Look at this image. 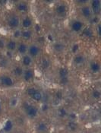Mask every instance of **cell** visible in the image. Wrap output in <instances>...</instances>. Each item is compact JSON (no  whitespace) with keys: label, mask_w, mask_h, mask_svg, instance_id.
Here are the masks:
<instances>
[{"label":"cell","mask_w":101,"mask_h":133,"mask_svg":"<svg viewBox=\"0 0 101 133\" xmlns=\"http://www.w3.org/2000/svg\"><path fill=\"white\" fill-rule=\"evenodd\" d=\"M26 92L28 95L34 101L39 102L43 99V94L35 88H29L27 89Z\"/></svg>","instance_id":"1"},{"label":"cell","mask_w":101,"mask_h":133,"mask_svg":"<svg viewBox=\"0 0 101 133\" xmlns=\"http://www.w3.org/2000/svg\"><path fill=\"white\" fill-rule=\"evenodd\" d=\"M24 109H25L26 114L30 118H33V117H36L37 116L38 109L36 107L33 106V105H30V104H27L25 106Z\"/></svg>","instance_id":"2"},{"label":"cell","mask_w":101,"mask_h":133,"mask_svg":"<svg viewBox=\"0 0 101 133\" xmlns=\"http://www.w3.org/2000/svg\"><path fill=\"white\" fill-rule=\"evenodd\" d=\"M20 25V19L17 15H12L8 20V26L11 29L18 28Z\"/></svg>","instance_id":"3"},{"label":"cell","mask_w":101,"mask_h":133,"mask_svg":"<svg viewBox=\"0 0 101 133\" xmlns=\"http://www.w3.org/2000/svg\"><path fill=\"white\" fill-rule=\"evenodd\" d=\"M40 52H41V48L36 44H32L30 46H28V52L31 58L32 57H37L40 54Z\"/></svg>","instance_id":"4"},{"label":"cell","mask_w":101,"mask_h":133,"mask_svg":"<svg viewBox=\"0 0 101 133\" xmlns=\"http://www.w3.org/2000/svg\"><path fill=\"white\" fill-rule=\"evenodd\" d=\"M0 83L5 87H11L14 85V80L9 75H2L0 78Z\"/></svg>","instance_id":"5"},{"label":"cell","mask_w":101,"mask_h":133,"mask_svg":"<svg viewBox=\"0 0 101 133\" xmlns=\"http://www.w3.org/2000/svg\"><path fill=\"white\" fill-rule=\"evenodd\" d=\"M68 75H69V70L65 68V67H62L60 68L59 70V76L60 78L61 82L62 84H66L68 82Z\"/></svg>","instance_id":"6"},{"label":"cell","mask_w":101,"mask_h":133,"mask_svg":"<svg viewBox=\"0 0 101 133\" xmlns=\"http://www.w3.org/2000/svg\"><path fill=\"white\" fill-rule=\"evenodd\" d=\"M101 2L98 0H95V1H92L91 2V9L92 13H93L94 15H99L100 12V5Z\"/></svg>","instance_id":"7"},{"label":"cell","mask_w":101,"mask_h":133,"mask_svg":"<svg viewBox=\"0 0 101 133\" xmlns=\"http://www.w3.org/2000/svg\"><path fill=\"white\" fill-rule=\"evenodd\" d=\"M84 28V24L81 21H75L71 23V30L75 32H80Z\"/></svg>","instance_id":"8"},{"label":"cell","mask_w":101,"mask_h":133,"mask_svg":"<svg viewBox=\"0 0 101 133\" xmlns=\"http://www.w3.org/2000/svg\"><path fill=\"white\" fill-rule=\"evenodd\" d=\"M22 76H23V79L25 82H30L34 78V72H33V70L30 69H26L24 71Z\"/></svg>","instance_id":"9"},{"label":"cell","mask_w":101,"mask_h":133,"mask_svg":"<svg viewBox=\"0 0 101 133\" xmlns=\"http://www.w3.org/2000/svg\"><path fill=\"white\" fill-rule=\"evenodd\" d=\"M81 15L85 18H90L92 15V11H91V7L87 6V5H84L83 7H81Z\"/></svg>","instance_id":"10"},{"label":"cell","mask_w":101,"mask_h":133,"mask_svg":"<svg viewBox=\"0 0 101 133\" xmlns=\"http://www.w3.org/2000/svg\"><path fill=\"white\" fill-rule=\"evenodd\" d=\"M32 24H33V21H32V19L30 18L29 16L24 17V18L22 19V21H21V25H22V27H23L25 30L30 28V27L32 26Z\"/></svg>","instance_id":"11"},{"label":"cell","mask_w":101,"mask_h":133,"mask_svg":"<svg viewBox=\"0 0 101 133\" xmlns=\"http://www.w3.org/2000/svg\"><path fill=\"white\" fill-rule=\"evenodd\" d=\"M5 46H6V49L9 51H15L17 49V46H18L17 42L15 40H10V41H9L7 42V43L5 44Z\"/></svg>","instance_id":"12"},{"label":"cell","mask_w":101,"mask_h":133,"mask_svg":"<svg viewBox=\"0 0 101 133\" xmlns=\"http://www.w3.org/2000/svg\"><path fill=\"white\" fill-rule=\"evenodd\" d=\"M67 11H68L67 6L65 4H59L56 8V12L59 15H62L65 14L67 12Z\"/></svg>","instance_id":"13"},{"label":"cell","mask_w":101,"mask_h":133,"mask_svg":"<svg viewBox=\"0 0 101 133\" xmlns=\"http://www.w3.org/2000/svg\"><path fill=\"white\" fill-rule=\"evenodd\" d=\"M17 50L20 54L24 56V55H26V53L28 52V46L25 43H21L20 44L17 46Z\"/></svg>","instance_id":"14"},{"label":"cell","mask_w":101,"mask_h":133,"mask_svg":"<svg viewBox=\"0 0 101 133\" xmlns=\"http://www.w3.org/2000/svg\"><path fill=\"white\" fill-rule=\"evenodd\" d=\"M21 62H22V65L24 66H30L32 63V58L30 57V56L28 54H26V55H24L23 57H22V60H21Z\"/></svg>","instance_id":"15"},{"label":"cell","mask_w":101,"mask_h":133,"mask_svg":"<svg viewBox=\"0 0 101 133\" xmlns=\"http://www.w3.org/2000/svg\"><path fill=\"white\" fill-rule=\"evenodd\" d=\"M13 126H14V125H13L12 121L10 120V119H8V120L5 123V124H4L2 129H3V131H4L5 132H11V131L12 130Z\"/></svg>","instance_id":"16"},{"label":"cell","mask_w":101,"mask_h":133,"mask_svg":"<svg viewBox=\"0 0 101 133\" xmlns=\"http://www.w3.org/2000/svg\"><path fill=\"white\" fill-rule=\"evenodd\" d=\"M90 69H91V72L93 73H97L100 72V65L98 62H91L90 65Z\"/></svg>","instance_id":"17"},{"label":"cell","mask_w":101,"mask_h":133,"mask_svg":"<svg viewBox=\"0 0 101 133\" xmlns=\"http://www.w3.org/2000/svg\"><path fill=\"white\" fill-rule=\"evenodd\" d=\"M33 36V33L30 30L28 29H26V30H24V31H21V37H22L24 40H30V38L32 37Z\"/></svg>","instance_id":"18"},{"label":"cell","mask_w":101,"mask_h":133,"mask_svg":"<svg viewBox=\"0 0 101 133\" xmlns=\"http://www.w3.org/2000/svg\"><path fill=\"white\" fill-rule=\"evenodd\" d=\"M84 60H85L84 56L83 55L78 54V55H76L75 56V58H74V63L75 65H81V64H83L84 62Z\"/></svg>","instance_id":"19"},{"label":"cell","mask_w":101,"mask_h":133,"mask_svg":"<svg viewBox=\"0 0 101 133\" xmlns=\"http://www.w3.org/2000/svg\"><path fill=\"white\" fill-rule=\"evenodd\" d=\"M17 9L20 12H26L28 10V6L25 2H19L17 5Z\"/></svg>","instance_id":"20"},{"label":"cell","mask_w":101,"mask_h":133,"mask_svg":"<svg viewBox=\"0 0 101 133\" xmlns=\"http://www.w3.org/2000/svg\"><path fill=\"white\" fill-rule=\"evenodd\" d=\"M24 71V70L22 69L21 66H16V67H15L14 69H13V73H14V75H15V76H17V77H21V76L23 75Z\"/></svg>","instance_id":"21"},{"label":"cell","mask_w":101,"mask_h":133,"mask_svg":"<svg viewBox=\"0 0 101 133\" xmlns=\"http://www.w3.org/2000/svg\"><path fill=\"white\" fill-rule=\"evenodd\" d=\"M54 50L57 52L62 51L65 49V45L62 43H56L54 44Z\"/></svg>","instance_id":"22"},{"label":"cell","mask_w":101,"mask_h":133,"mask_svg":"<svg viewBox=\"0 0 101 133\" xmlns=\"http://www.w3.org/2000/svg\"><path fill=\"white\" fill-rule=\"evenodd\" d=\"M46 129H47V125H46V124L45 123L41 122V123H40L37 125V130H38L39 132H45Z\"/></svg>","instance_id":"23"},{"label":"cell","mask_w":101,"mask_h":133,"mask_svg":"<svg viewBox=\"0 0 101 133\" xmlns=\"http://www.w3.org/2000/svg\"><path fill=\"white\" fill-rule=\"evenodd\" d=\"M58 115H59V116L61 117V118H64V117H65L68 115L67 110L65 108H60L58 110Z\"/></svg>","instance_id":"24"},{"label":"cell","mask_w":101,"mask_h":133,"mask_svg":"<svg viewBox=\"0 0 101 133\" xmlns=\"http://www.w3.org/2000/svg\"><path fill=\"white\" fill-rule=\"evenodd\" d=\"M100 91H98V90H94V91H93V93H92V97H93L94 99H100Z\"/></svg>","instance_id":"25"},{"label":"cell","mask_w":101,"mask_h":133,"mask_svg":"<svg viewBox=\"0 0 101 133\" xmlns=\"http://www.w3.org/2000/svg\"><path fill=\"white\" fill-rule=\"evenodd\" d=\"M84 34L87 37H91L93 36V31H91V28H87L84 31Z\"/></svg>","instance_id":"26"},{"label":"cell","mask_w":101,"mask_h":133,"mask_svg":"<svg viewBox=\"0 0 101 133\" xmlns=\"http://www.w3.org/2000/svg\"><path fill=\"white\" fill-rule=\"evenodd\" d=\"M49 66H50V61L47 59H43V62H42V67L43 69H47Z\"/></svg>","instance_id":"27"},{"label":"cell","mask_w":101,"mask_h":133,"mask_svg":"<svg viewBox=\"0 0 101 133\" xmlns=\"http://www.w3.org/2000/svg\"><path fill=\"white\" fill-rule=\"evenodd\" d=\"M21 35V31L19 30H15L14 31V34H13V36L15 38H18L20 37Z\"/></svg>","instance_id":"28"},{"label":"cell","mask_w":101,"mask_h":133,"mask_svg":"<svg viewBox=\"0 0 101 133\" xmlns=\"http://www.w3.org/2000/svg\"><path fill=\"white\" fill-rule=\"evenodd\" d=\"M69 128L71 129H75L76 128H77V125H76V123H75V122H73V121H71L69 123Z\"/></svg>","instance_id":"29"},{"label":"cell","mask_w":101,"mask_h":133,"mask_svg":"<svg viewBox=\"0 0 101 133\" xmlns=\"http://www.w3.org/2000/svg\"><path fill=\"white\" fill-rule=\"evenodd\" d=\"M5 42L2 39H0V50L5 49Z\"/></svg>","instance_id":"30"},{"label":"cell","mask_w":101,"mask_h":133,"mask_svg":"<svg viewBox=\"0 0 101 133\" xmlns=\"http://www.w3.org/2000/svg\"><path fill=\"white\" fill-rule=\"evenodd\" d=\"M56 97H57L58 99H61L62 97V91H59L58 92L56 93Z\"/></svg>","instance_id":"31"},{"label":"cell","mask_w":101,"mask_h":133,"mask_svg":"<svg viewBox=\"0 0 101 133\" xmlns=\"http://www.w3.org/2000/svg\"><path fill=\"white\" fill-rule=\"evenodd\" d=\"M78 47H79V46H78V44H75V45L73 46V48H72V51H73V52H76L77 50H78Z\"/></svg>","instance_id":"32"},{"label":"cell","mask_w":101,"mask_h":133,"mask_svg":"<svg viewBox=\"0 0 101 133\" xmlns=\"http://www.w3.org/2000/svg\"><path fill=\"white\" fill-rule=\"evenodd\" d=\"M35 29H36V31H40L41 29V26H40V25H38V24H37V25L35 26Z\"/></svg>","instance_id":"33"},{"label":"cell","mask_w":101,"mask_h":133,"mask_svg":"<svg viewBox=\"0 0 101 133\" xmlns=\"http://www.w3.org/2000/svg\"><path fill=\"white\" fill-rule=\"evenodd\" d=\"M97 31H98V34L100 35V25L99 24L98 25V28H97Z\"/></svg>","instance_id":"34"},{"label":"cell","mask_w":101,"mask_h":133,"mask_svg":"<svg viewBox=\"0 0 101 133\" xmlns=\"http://www.w3.org/2000/svg\"><path fill=\"white\" fill-rule=\"evenodd\" d=\"M2 110V103H1V102H0V111Z\"/></svg>","instance_id":"35"}]
</instances>
